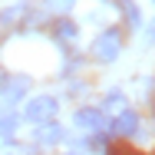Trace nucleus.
Wrapping results in <instances>:
<instances>
[{"mask_svg": "<svg viewBox=\"0 0 155 155\" xmlns=\"http://www.w3.org/2000/svg\"><path fill=\"white\" fill-rule=\"evenodd\" d=\"M56 109H60V102L53 99V96H36L27 102V109H23V116H27V122L40 125V122H50L53 116H56Z\"/></svg>", "mask_w": 155, "mask_h": 155, "instance_id": "f257e3e1", "label": "nucleus"}, {"mask_svg": "<svg viewBox=\"0 0 155 155\" xmlns=\"http://www.w3.org/2000/svg\"><path fill=\"white\" fill-rule=\"evenodd\" d=\"M119 50H122V36H119V30L99 33V36H96V43H93V56H96V60H102V63L116 60V56H119Z\"/></svg>", "mask_w": 155, "mask_h": 155, "instance_id": "f03ea898", "label": "nucleus"}, {"mask_svg": "<svg viewBox=\"0 0 155 155\" xmlns=\"http://www.w3.org/2000/svg\"><path fill=\"white\" fill-rule=\"evenodd\" d=\"M27 17H30V3H23V0L20 3H10L7 10H0V27L3 30H17Z\"/></svg>", "mask_w": 155, "mask_h": 155, "instance_id": "7ed1b4c3", "label": "nucleus"}, {"mask_svg": "<svg viewBox=\"0 0 155 155\" xmlns=\"http://www.w3.org/2000/svg\"><path fill=\"white\" fill-rule=\"evenodd\" d=\"M76 125L79 129H106V116H102V109H93V106H83V109H76Z\"/></svg>", "mask_w": 155, "mask_h": 155, "instance_id": "20e7f679", "label": "nucleus"}, {"mask_svg": "<svg viewBox=\"0 0 155 155\" xmlns=\"http://www.w3.org/2000/svg\"><path fill=\"white\" fill-rule=\"evenodd\" d=\"M135 129H139V112H135V109H125V112H119V119L112 122V132H116L119 139H129Z\"/></svg>", "mask_w": 155, "mask_h": 155, "instance_id": "39448f33", "label": "nucleus"}, {"mask_svg": "<svg viewBox=\"0 0 155 155\" xmlns=\"http://www.w3.org/2000/svg\"><path fill=\"white\" fill-rule=\"evenodd\" d=\"M40 125H43V129L36 132V142H40V145H56V142H63L66 132H63L60 125H50V122H40Z\"/></svg>", "mask_w": 155, "mask_h": 155, "instance_id": "423d86ee", "label": "nucleus"}, {"mask_svg": "<svg viewBox=\"0 0 155 155\" xmlns=\"http://www.w3.org/2000/svg\"><path fill=\"white\" fill-rule=\"evenodd\" d=\"M27 89V79H10V86H0V96H7V99H20Z\"/></svg>", "mask_w": 155, "mask_h": 155, "instance_id": "0eeeda50", "label": "nucleus"}, {"mask_svg": "<svg viewBox=\"0 0 155 155\" xmlns=\"http://www.w3.org/2000/svg\"><path fill=\"white\" fill-rule=\"evenodd\" d=\"M106 155H142V152H135V145H129V142L122 139V142H112Z\"/></svg>", "mask_w": 155, "mask_h": 155, "instance_id": "6e6552de", "label": "nucleus"}, {"mask_svg": "<svg viewBox=\"0 0 155 155\" xmlns=\"http://www.w3.org/2000/svg\"><path fill=\"white\" fill-rule=\"evenodd\" d=\"M56 36L69 43V40H76V27H73L69 20H60V23H56Z\"/></svg>", "mask_w": 155, "mask_h": 155, "instance_id": "1a4fd4ad", "label": "nucleus"}, {"mask_svg": "<svg viewBox=\"0 0 155 155\" xmlns=\"http://www.w3.org/2000/svg\"><path fill=\"white\" fill-rule=\"evenodd\" d=\"M119 7H122L125 20H129V23L135 27V23H139V10H135V3H132V0H119Z\"/></svg>", "mask_w": 155, "mask_h": 155, "instance_id": "9d476101", "label": "nucleus"}, {"mask_svg": "<svg viewBox=\"0 0 155 155\" xmlns=\"http://www.w3.org/2000/svg\"><path fill=\"white\" fill-rule=\"evenodd\" d=\"M43 3H46V10H50V13H66L76 0H43Z\"/></svg>", "mask_w": 155, "mask_h": 155, "instance_id": "9b49d317", "label": "nucleus"}, {"mask_svg": "<svg viewBox=\"0 0 155 155\" xmlns=\"http://www.w3.org/2000/svg\"><path fill=\"white\" fill-rule=\"evenodd\" d=\"M13 129H17V116H0V132H3V139H13Z\"/></svg>", "mask_w": 155, "mask_h": 155, "instance_id": "f8f14e48", "label": "nucleus"}]
</instances>
